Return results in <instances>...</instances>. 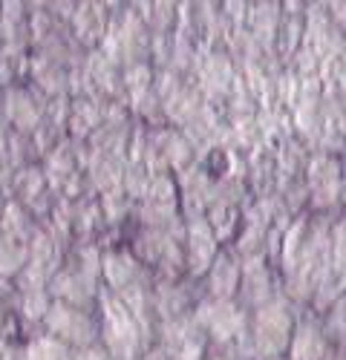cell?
<instances>
[{
  "instance_id": "6da1fadb",
  "label": "cell",
  "mask_w": 346,
  "mask_h": 360,
  "mask_svg": "<svg viewBox=\"0 0 346 360\" xmlns=\"http://www.w3.org/2000/svg\"><path fill=\"white\" fill-rule=\"evenodd\" d=\"M335 320H338V326H343V328H346V300L340 303V309H338V317H335Z\"/></svg>"
}]
</instances>
